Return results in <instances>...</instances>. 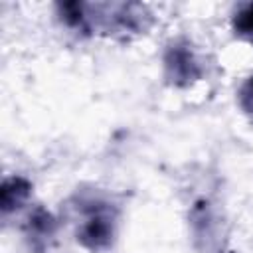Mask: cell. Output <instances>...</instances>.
I'll use <instances>...</instances> for the list:
<instances>
[{"label":"cell","instance_id":"6da1fadb","mask_svg":"<svg viewBox=\"0 0 253 253\" xmlns=\"http://www.w3.org/2000/svg\"><path fill=\"white\" fill-rule=\"evenodd\" d=\"M113 237V217L107 210H103L101 206L91 210L83 223H81V231H79V239L83 241V245H87L89 249H103L111 243Z\"/></svg>","mask_w":253,"mask_h":253},{"label":"cell","instance_id":"7a4b0ae2","mask_svg":"<svg viewBox=\"0 0 253 253\" xmlns=\"http://www.w3.org/2000/svg\"><path fill=\"white\" fill-rule=\"evenodd\" d=\"M30 194V184L22 178H10L2 186V208L4 211L20 206Z\"/></svg>","mask_w":253,"mask_h":253},{"label":"cell","instance_id":"3957f363","mask_svg":"<svg viewBox=\"0 0 253 253\" xmlns=\"http://www.w3.org/2000/svg\"><path fill=\"white\" fill-rule=\"evenodd\" d=\"M166 65L172 71V77H176V79H192L194 77L196 61H194L192 53L186 49H174L168 55Z\"/></svg>","mask_w":253,"mask_h":253},{"label":"cell","instance_id":"277c9868","mask_svg":"<svg viewBox=\"0 0 253 253\" xmlns=\"http://www.w3.org/2000/svg\"><path fill=\"white\" fill-rule=\"evenodd\" d=\"M233 26H235V32H239L241 36L253 40V4L243 6V8L235 14Z\"/></svg>","mask_w":253,"mask_h":253},{"label":"cell","instance_id":"5b68a950","mask_svg":"<svg viewBox=\"0 0 253 253\" xmlns=\"http://www.w3.org/2000/svg\"><path fill=\"white\" fill-rule=\"evenodd\" d=\"M239 101H241V107L247 115L253 117V77L247 79V83L241 87V93H239Z\"/></svg>","mask_w":253,"mask_h":253}]
</instances>
